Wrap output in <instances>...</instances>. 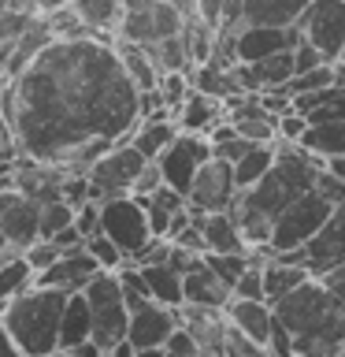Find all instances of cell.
<instances>
[{"instance_id": "1", "label": "cell", "mask_w": 345, "mask_h": 357, "mask_svg": "<svg viewBox=\"0 0 345 357\" xmlns=\"http://www.w3.org/2000/svg\"><path fill=\"white\" fill-rule=\"evenodd\" d=\"M22 156L89 172L141 123V89L108 33L52 38L4 89Z\"/></svg>"}, {"instance_id": "2", "label": "cell", "mask_w": 345, "mask_h": 357, "mask_svg": "<svg viewBox=\"0 0 345 357\" xmlns=\"http://www.w3.org/2000/svg\"><path fill=\"white\" fill-rule=\"evenodd\" d=\"M323 167V160L316 153H308L297 142H282L278 138V160L256 186L241 190L238 201L230 205V216L238 220V227L245 234V242L252 250L271 242L275 220L294 205L300 194L316 190V172Z\"/></svg>"}, {"instance_id": "3", "label": "cell", "mask_w": 345, "mask_h": 357, "mask_svg": "<svg viewBox=\"0 0 345 357\" xmlns=\"http://www.w3.org/2000/svg\"><path fill=\"white\" fill-rule=\"evenodd\" d=\"M275 317L294 335L297 357H330L345 342V301L323 283L308 279L275 305Z\"/></svg>"}, {"instance_id": "4", "label": "cell", "mask_w": 345, "mask_h": 357, "mask_svg": "<svg viewBox=\"0 0 345 357\" xmlns=\"http://www.w3.org/2000/svg\"><path fill=\"white\" fill-rule=\"evenodd\" d=\"M67 290L56 287H26L0 309V320L8 324L11 339L19 342V350L26 357H45L60 350V324H63V305Z\"/></svg>"}, {"instance_id": "5", "label": "cell", "mask_w": 345, "mask_h": 357, "mask_svg": "<svg viewBox=\"0 0 345 357\" xmlns=\"http://www.w3.org/2000/svg\"><path fill=\"white\" fill-rule=\"evenodd\" d=\"M82 294L89 301V312H93V339L104 346V350H111L115 342L127 339L130 305H127V294H122L119 272H97L86 283Z\"/></svg>"}, {"instance_id": "6", "label": "cell", "mask_w": 345, "mask_h": 357, "mask_svg": "<svg viewBox=\"0 0 345 357\" xmlns=\"http://www.w3.org/2000/svg\"><path fill=\"white\" fill-rule=\"evenodd\" d=\"M100 231H104L130 261L156 238L149 212H145V201L134 197V194H119V197L100 201Z\"/></svg>"}, {"instance_id": "7", "label": "cell", "mask_w": 345, "mask_h": 357, "mask_svg": "<svg viewBox=\"0 0 345 357\" xmlns=\"http://www.w3.org/2000/svg\"><path fill=\"white\" fill-rule=\"evenodd\" d=\"M334 205L327 197H319L316 190H308V194H300L294 205H289L282 216L275 220V231H271V242H267V250H271V257L278 253H289V250H300L312 234H316L323 223L330 220Z\"/></svg>"}, {"instance_id": "8", "label": "cell", "mask_w": 345, "mask_h": 357, "mask_svg": "<svg viewBox=\"0 0 345 357\" xmlns=\"http://www.w3.org/2000/svg\"><path fill=\"white\" fill-rule=\"evenodd\" d=\"M182 26H186V19L175 0H127V11H122V22H119V38L138 41V45H156L163 38L182 33Z\"/></svg>"}, {"instance_id": "9", "label": "cell", "mask_w": 345, "mask_h": 357, "mask_svg": "<svg viewBox=\"0 0 345 357\" xmlns=\"http://www.w3.org/2000/svg\"><path fill=\"white\" fill-rule=\"evenodd\" d=\"M145 153L127 142H115L111 149L100 156V160L89 167V186H93V201H108V197H119V194H134V183L138 175L145 172Z\"/></svg>"}, {"instance_id": "10", "label": "cell", "mask_w": 345, "mask_h": 357, "mask_svg": "<svg viewBox=\"0 0 345 357\" xmlns=\"http://www.w3.org/2000/svg\"><path fill=\"white\" fill-rule=\"evenodd\" d=\"M278 257L289 261V264H305L316 279L327 275L330 268L345 264V205L334 208L330 220L323 223L300 250H289V253H278Z\"/></svg>"}, {"instance_id": "11", "label": "cell", "mask_w": 345, "mask_h": 357, "mask_svg": "<svg viewBox=\"0 0 345 357\" xmlns=\"http://www.w3.org/2000/svg\"><path fill=\"white\" fill-rule=\"evenodd\" d=\"M211 160V138L208 134H189L182 130L178 138L167 145V149L160 153V172H163V183L178 190V194L189 197V186H193L197 172Z\"/></svg>"}, {"instance_id": "12", "label": "cell", "mask_w": 345, "mask_h": 357, "mask_svg": "<svg viewBox=\"0 0 345 357\" xmlns=\"http://www.w3.org/2000/svg\"><path fill=\"white\" fill-rule=\"evenodd\" d=\"M297 26H300V38L316 45L330 63L342 60V52H345V0H312Z\"/></svg>"}, {"instance_id": "13", "label": "cell", "mask_w": 345, "mask_h": 357, "mask_svg": "<svg viewBox=\"0 0 345 357\" xmlns=\"http://www.w3.org/2000/svg\"><path fill=\"white\" fill-rule=\"evenodd\" d=\"M312 0H227V30L245 26H297Z\"/></svg>"}, {"instance_id": "14", "label": "cell", "mask_w": 345, "mask_h": 357, "mask_svg": "<svg viewBox=\"0 0 345 357\" xmlns=\"http://www.w3.org/2000/svg\"><path fill=\"white\" fill-rule=\"evenodd\" d=\"M0 227L19 253H26L41 238V201L19 186L0 190Z\"/></svg>"}, {"instance_id": "15", "label": "cell", "mask_w": 345, "mask_h": 357, "mask_svg": "<svg viewBox=\"0 0 345 357\" xmlns=\"http://www.w3.org/2000/svg\"><path fill=\"white\" fill-rule=\"evenodd\" d=\"M238 194H241V186H238V178H234V164L211 156V160L197 172L193 186H189V208H197V212H230Z\"/></svg>"}, {"instance_id": "16", "label": "cell", "mask_w": 345, "mask_h": 357, "mask_svg": "<svg viewBox=\"0 0 345 357\" xmlns=\"http://www.w3.org/2000/svg\"><path fill=\"white\" fill-rule=\"evenodd\" d=\"M178 309L163 305V301H145L141 309L130 312V331L127 339L138 346V350H152V346H167V339H171V331L178 328Z\"/></svg>"}, {"instance_id": "17", "label": "cell", "mask_w": 345, "mask_h": 357, "mask_svg": "<svg viewBox=\"0 0 345 357\" xmlns=\"http://www.w3.org/2000/svg\"><path fill=\"white\" fill-rule=\"evenodd\" d=\"M297 45H300V26H245L234 38V52H238V63H256L275 52L297 49Z\"/></svg>"}, {"instance_id": "18", "label": "cell", "mask_w": 345, "mask_h": 357, "mask_svg": "<svg viewBox=\"0 0 345 357\" xmlns=\"http://www.w3.org/2000/svg\"><path fill=\"white\" fill-rule=\"evenodd\" d=\"M97 272H104V268H100L97 257L82 245V250H67L56 264H49L45 272H38V275H33V283H38V287H56V290L74 294V290H86V283H89Z\"/></svg>"}, {"instance_id": "19", "label": "cell", "mask_w": 345, "mask_h": 357, "mask_svg": "<svg viewBox=\"0 0 345 357\" xmlns=\"http://www.w3.org/2000/svg\"><path fill=\"white\" fill-rule=\"evenodd\" d=\"M189 216L204 234V245L208 253H252V245L245 242V234L238 227V220L230 212H197L189 208Z\"/></svg>"}, {"instance_id": "20", "label": "cell", "mask_w": 345, "mask_h": 357, "mask_svg": "<svg viewBox=\"0 0 345 357\" xmlns=\"http://www.w3.org/2000/svg\"><path fill=\"white\" fill-rule=\"evenodd\" d=\"M178 134H182V127H178L175 112H171V108H160L156 116L141 119L138 127H134L130 142L145 153V160H160V153H163L175 138H178Z\"/></svg>"}, {"instance_id": "21", "label": "cell", "mask_w": 345, "mask_h": 357, "mask_svg": "<svg viewBox=\"0 0 345 357\" xmlns=\"http://www.w3.org/2000/svg\"><path fill=\"white\" fill-rule=\"evenodd\" d=\"M227 320L238 331L249 335V339L267 342L271 339V324H275V305L271 301H260V298H230Z\"/></svg>"}, {"instance_id": "22", "label": "cell", "mask_w": 345, "mask_h": 357, "mask_svg": "<svg viewBox=\"0 0 345 357\" xmlns=\"http://www.w3.org/2000/svg\"><path fill=\"white\" fill-rule=\"evenodd\" d=\"M234 298V290L223 283V279L211 272V268L200 261V268L186 275V301L189 305H208V309H227Z\"/></svg>"}, {"instance_id": "23", "label": "cell", "mask_w": 345, "mask_h": 357, "mask_svg": "<svg viewBox=\"0 0 345 357\" xmlns=\"http://www.w3.org/2000/svg\"><path fill=\"white\" fill-rule=\"evenodd\" d=\"M178 127L189 130V134H208L211 127H216L219 119H227V100L219 97H208V93H189V100L182 108H178Z\"/></svg>"}, {"instance_id": "24", "label": "cell", "mask_w": 345, "mask_h": 357, "mask_svg": "<svg viewBox=\"0 0 345 357\" xmlns=\"http://www.w3.org/2000/svg\"><path fill=\"white\" fill-rule=\"evenodd\" d=\"M308 279H316L308 272L305 264H289L282 257H271V261H264V298L278 305L286 294H294L300 283H308Z\"/></svg>"}, {"instance_id": "25", "label": "cell", "mask_w": 345, "mask_h": 357, "mask_svg": "<svg viewBox=\"0 0 345 357\" xmlns=\"http://www.w3.org/2000/svg\"><path fill=\"white\" fill-rule=\"evenodd\" d=\"M93 339V312L82 290H74L63 305V324H60V350H74L78 342Z\"/></svg>"}, {"instance_id": "26", "label": "cell", "mask_w": 345, "mask_h": 357, "mask_svg": "<svg viewBox=\"0 0 345 357\" xmlns=\"http://www.w3.org/2000/svg\"><path fill=\"white\" fill-rule=\"evenodd\" d=\"M115 49H119V56H122L127 75L134 78V86H138V89H160V75H163V71H160V63L152 60V52L145 49V45L119 38Z\"/></svg>"}, {"instance_id": "27", "label": "cell", "mask_w": 345, "mask_h": 357, "mask_svg": "<svg viewBox=\"0 0 345 357\" xmlns=\"http://www.w3.org/2000/svg\"><path fill=\"white\" fill-rule=\"evenodd\" d=\"M145 279H149V290L156 301H163V305L178 309L186 301V275L178 272L171 261H160V264H141Z\"/></svg>"}, {"instance_id": "28", "label": "cell", "mask_w": 345, "mask_h": 357, "mask_svg": "<svg viewBox=\"0 0 345 357\" xmlns=\"http://www.w3.org/2000/svg\"><path fill=\"white\" fill-rule=\"evenodd\" d=\"M71 8L78 11V19H82L93 33H104V30H115L119 33L127 0H71Z\"/></svg>"}, {"instance_id": "29", "label": "cell", "mask_w": 345, "mask_h": 357, "mask_svg": "<svg viewBox=\"0 0 345 357\" xmlns=\"http://www.w3.org/2000/svg\"><path fill=\"white\" fill-rule=\"evenodd\" d=\"M33 264L26 261V253H11L0 257V309L8 305L15 294H22L26 287H33Z\"/></svg>"}, {"instance_id": "30", "label": "cell", "mask_w": 345, "mask_h": 357, "mask_svg": "<svg viewBox=\"0 0 345 357\" xmlns=\"http://www.w3.org/2000/svg\"><path fill=\"white\" fill-rule=\"evenodd\" d=\"M275 160H278L275 142H260V145H252V149L245 153L238 164H234V178H238V186H241V190L256 186V183H260V178L275 167Z\"/></svg>"}, {"instance_id": "31", "label": "cell", "mask_w": 345, "mask_h": 357, "mask_svg": "<svg viewBox=\"0 0 345 357\" xmlns=\"http://www.w3.org/2000/svg\"><path fill=\"white\" fill-rule=\"evenodd\" d=\"M308 153H316L319 160H327V156H342L345 153V119H334V123H312L305 130V138H300Z\"/></svg>"}, {"instance_id": "32", "label": "cell", "mask_w": 345, "mask_h": 357, "mask_svg": "<svg viewBox=\"0 0 345 357\" xmlns=\"http://www.w3.org/2000/svg\"><path fill=\"white\" fill-rule=\"evenodd\" d=\"M334 82H342L338 63H319V67H312V71L294 75L282 89L289 97H300V93H312V89H323V86H334Z\"/></svg>"}, {"instance_id": "33", "label": "cell", "mask_w": 345, "mask_h": 357, "mask_svg": "<svg viewBox=\"0 0 345 357\" xmlns=\"http://www.w3.org/2000/svg\"><path fill=\"white\" fill-rule=\"evenodd\" d=\"M204 264L234 290V283L245 275V268L252 264V253H204Z\"/></svg>"}, {"instance_id": "34", "label": "cell", "mask_w": 345, "mask_h": 357, "mask_svg": "<svg viewBox=\"0 0 345 357\" xmlns=\"http://www.w3.org/2000/svg\"><path fill=\"white\" fill-rule=\"evenodd\" d=\"M78 216V208L71 201L56 197V201H45L41 205V238H52V234H60L63 227H71Z\"/></svg>"}, {"instance_id": "35", "label": "cell", "mask_w": 345, "mask_h": 357, "mask_svg": "<svg viewBox=\"0 0 345 357\" xmlns=\"http://www.w3.org/2000/svg\"><path fill=\"white\" fill-rule=\"evenodd\" d=\"M189 93H193V78H189V71H163L160 75V97L163 105L178 116V108L189 100Z\"/></svg>"}, {"instance_id": "36", "label": "cell", "mask_w": 345, "mask_h": 357, "mask_svg": "<svg viewBox=\"0 0 345 357\" xmlns=\"http://www.w3.org/2000/svg\"><path fill=\"white\" fill-rule=\"evenodd\" d=\"M86 250H89V253H93V257H97V264H100V268H104V272H119V268H122V264H127V261H130V257H127V253H122V250H119V245H115V242H111V238H108V234H104V231H97V234H89V238H86Z\"/></svg>"}, {"instance_id": "37", "label": "cell", "mask_w": 345, "mask_h": 357, "mask_svg": "<svg viewBox=\"0 0 345 357\" xmlns=\"http://www.w3.org/2000/svg\"><path fill=\"white\" fill-rule=\"evenodd\" d=\"M219 357H275L271 354V346L267 342H256V339H249L245 331H238L230 324L227 328V339H223V354Z\"/></svg>"}, {"instance_id": "38", "label": "cell", "mask_w": 345, "mask_h": 357, "mask_svg": "<svg viewBox=\"0 0 345 357\" xmlns=\"http://www.w3.org/2000/svg\"><path fill=\"white\" fill-rule=\"evenodd\" d=\"M33 19H38V11H4L0 15V45H15L33 26Z\"/></svg>"}, {"instance_id": "39", "label": "cell", "mask_w": 345, "mask_h": 357, "mask_svg": "<svg viewBox=\"0 0 345 357\" xmlns=\"http://www.w3.org/2000/svg\"><path fill=\"white\" fill-rule=\"evenodd\" d=\"M234 298H260V301H267L264 298V264L260 261H252L249 268H245V275L234 283Z\"/></svg>"}, {"instance_id": "40", "label": "cell", "mask_w": 345, "mask_h": 357, "mask_svg": "<svg viewBox=\"0 0 345 357\" xmlns=\"http://www.w3.org/2000/svg\"><path fill=\"white\" fill-rule=\"evenodd\" d=\"M19 134L11 127V119L0 112V167H15L19 164Z\"/></svg>"}, {"instance_id": "41", "label": "cell", "mask_w": 345, "mask_h": 357, "mask_svg": "<svg viewBox=\"0 0 345 357\" xmlns=\"http://www.w3.org/2000/svg\"><path fill=\"white\" fill-rule=\"evenodd\" d=\"M316 194L327 197L334 208L345 205V178H338L334 172H327V167H319V172H316Z\"/></svg>"}, {"instance_id": "42", "label": "cell", "mask_w": 345, "mask_h": 357, "mask_svg": "<svg viewBox=\"0 0 345 357\" xmlns=\"http://www.w3.org/2000/svg\"><path fill=\"white\" fill-rule=\"evenodd\" d=\"M60 257H63V250H60V245H56L52 238H38V242H33L30 250H26V261L33 264V272H45V268L56 264Z\"/></svg>"}, {"instance_id": "43", "label": "cell", "mask_w": 345, "mask_h": 357, "mask_svg": "<svg viewBox=\"0 0 345 357\" xmlns=\"http://www.w3.org/2000/svg\"><path fill=\"white\" fill-rule=\"evenodd\" d=\"M167 350H171L175 357H197V354H204L200 350V342H197V335L186 328V324H178V328L171 331V339H167Z\"/></svg>"}, {"instance_id": "44", "label": "cell", "mask_w": 345, "mask_h": 357, "mask_svg": "<svg viewBox=\"0 0 345 357\" xmlns=\"http://www.w3.org/2000/svg\"><path fill=\"white\" fill-rule=\"evenodd\" d=\"M252 145H260V142H249V138H241V134H234V138L211 145V156H219V160H227V164H238Z\"/></svg>"}, {"instance_id": "45", "label": "cell", "mask_w": 345, "mask_h": 357, "mask_svg": "<svg viewBox=\"0 0 345 357\" xmlns=\"http://www.w3.org/2000/svg\"><path fill=\"white\" fill-rule=\"evenodd\" d=\"M308 127H312V123L300 116L297 108H289L286 116H278V138H282V142H297L300 145V138H305Z\"/></svg>"}, {"instance_id": "46", "label": "cell", "mask_w": 345, "mask_h": 357, "mask_svg": "<svg viewBox=\"0 0 345 357\" xmlns=\"http://www.w3.org/2000/svg\"><path fill=\"white\" fill-rule=\"evenodd\" d=\"M160 186H163V172H160V164H156V160H149V164H145V172L138 175V183H134V197H149Z\"/></svg>"}, {"instance_id": "47", "label": "cell", "mask_w": 345, "mask_h": 357, "mask_svg": "<svg viewBox=\"0 0 345 357\" xmlns=\"http://www.w3.org/2000/svg\"><path fill=\"white\" fill-rule=\"evenodd\" d=\"M294 63H297V75H300V71H312V67H319V63H330V60H327V56H323V52H319L312 41H305V38H300V45L294 49Z\"/></svg>"}, {"instance_id": "48", "label": "cell", "mask_w": 345, "mask_h": 357, "mask_svg": "<svg viewBox=\"0 0 345 357\" xmlns=\"http://www.w3.org/2000/svg\"><path fill=\"white\" fill-rule=\"evenodd\" d=\"M74 227L86 234H97L100 231V201H86V205H78V216H74Z\"/></svg>"}, {"instance_id": "49", "label": "cell", "mask_w": 345, "mask_h": 357, "mask_svg": "<svg viewBox=\"0 0 345 357\" xmlns=\"http://www.w3.org/2000/svg\"><path fill=\"white\" fill-rule=\"evenodd\" d=\"M52 242L60 245L63 253H67V250H82V245H86V234H82V231H78L74 223H71V227H63L60 234H52Z\"/></svg>"}, {"instance_id": "50", "label": "cell", "mask_w": 345, "mask_h": 357, "mask_svg": "<svg viewBox=\"0 0 345 357\" xmlns=\"http://www.w3.org/2000/svg\"><path fill=\"white\" fill-rule=\"evenodd\" d=\"M319 279H323V283H327V287L334 290V294H338V298L345 301V264L330 268V272H327V275H319Z\"/></svg>"}, {"instance_id": "51", "label": "cell", "mask_w": 345, "mask_h": 357, "mask_svg": "<svg viewBox=\"0 0 345 357\" xmlns=\"http://www.w3.org/2000/svg\"><path fill=\"white\" fill-rule=\"evenodd\" d=\"M0 357H26V354L19 350V342L11 339V331H8L4 320H0Z\"/></svg>"}, {"instance_id": "52", "label": "cell", "mask_w": 345, "mask_h": 357, "mask_svg": "<svg viewBox=\"0 0 345 357\" xmlns=\"http://www.w3.org/2000/svg\"><path fill=\"white\" fill-rule=\"evenodd\" d=\"M67 4H71V0H30V8L38 11V15H52V11H60Z\"/></svg>"}, {"instance_id": "53", "label": "cell", "mask_w": 345, "mask_h": 357, "mask_svg": "<svg viewBox=\"0 0 345 357\" xmlns=\"http://www.w3.org/2000/svg\"><path fill=\"white\" fill-rule=\"evenodd\" d=\"M71 354H74V357H100V354H104V346H100L97 339H86V342H78Z\"/></svg>"}, {"instance_id": "54", "label": "cell", "mask_w": 345, "mask_h": 357, "mask_svg": "<svg viewBox=\"0 0 345 357\" xmlns=\"http://www.w3.org/2000/svg\"><path fill=\"white\" fill-rule=\"evenodd\" d=\"M111 357H138V346H134L130 339H122V342L111 346Z\"/></svg>"}, {"instance_id": "55", "label": "cell", "mask_w": 345, "mask_h": 357, "mask_svg": "<svg viewBox=\"0 0 345 357\" xmlns=\"http://www.w3.org/2000/svg\"><path fill=\"white\" fill-rule=\"evenodd\" d=\"M323 167H327V172H334L338 178H345V153H342V156H327V160H323Z\"/></svg>"}, {"instance_id": "56", "label": "cell", "mask_w": 345, "mask_h": 357, "mask_svg": "<svg viewBox=\"0 0 345 357\" xmlns=\"http://www.w3.org/2000/svg\"><path fill=\"white\" fill-rule=\"evenodd\" d=\"M4 11H33V8H30V0H0V15Z\"/></svg>"}, {"instance_id": "57", "label": "cell", "mask_w": 345, "mask_h": 357, "mask_svg": "<svg viewBox=\"0 0 345 357\" xmlns=\"http://www.w3.org/2000/svg\"><path fill=\"white\" fill-rule=\"evenodd\" d=\"M138 357H175L167 346H152V350H138Z\"/></svg>"}, {"instance_id": "58", "label": "cell", "mask_w": 345, "mask_h": 357, "mask_svg": "<svg viewBox=\"0 0 345 357\" xmlns=\"http://www.w3.org/2000/svg\"><path fill=\"white\" fill-rule=\"evenodd\" d=\"M8 250H15V245L8 242V234H4V227H0V253H8Z\"/></svg>"}, {"instance_id": "59", "label": "cell", "mask_w": 345, "mask_h": 357, "mask_svg": "<svg viewBox=\"0 0 345 357\" xmlns=\"http://www.w3.org/2000/svg\"><path fill=\"white\" fill-rule=\"evenodd\" d=\"M45 357H74L71 350H52V354H45Z\"/></svg>"}, {"instance_id": "60", "label": "cell", "mask_w": 345, "mask_h": 357, "mask_svg": "<svg viewBox=\"0 0 345 357\" xmlns=\"http://www.w3.org/2000/svg\"><path fill=\"white\" fill-rule=\"evenodd\" d=\"M338 75H342V82H345V63L338 60Z\"/></svg>"}, {"instance_id": "61", "label": "cell", "mask_w": 345, "mask_h": 357, "mask_svg": "<svg viewBox=\"0 0 345 357\" xmlns=\"http://www.w3.org/2000/svg\"><path fill=\"white\" fill-rule=\"evenodd\" d=\"M197 357H219V354H197Z\"/></svg>"}, {"instance_id": "62", "label": "cell", "mask_w": 345, "mask_h": 357, "mask_svg": "<svg viewBox=\"0 0 345 357\" xmlns=\"http://www.w3.org/2000/svg\"><path fill=\"white\" fill-rule=\"evenodd\" d=\"M330 357H345V350H338V354H330Z\"/></svg>"}, {"instance_id": "63", "label": "cell", "mask_w": 345, "mask_h": 357, "mask_svg": "<svg viewBox=\"0 0 345 357\" xmlns=\"http://www.w3.org/2000/svg\"><path fill=\"white\" fill-rule=\"evenodd\" d=\"M342 63H345V52H342Z\"/></svg>"}, {"instance_id": "64", "label": "cell", "mask_w": 345, "mask_h": 357, "mask_svg": "<svg viewBox=\"0 0 345 357\" xmlns=\"http://www.w3.org/2000/svg\"><path fill=\"white\" fill-rule=\"evenodd\" d=\"M342 350H345V342H342Z\"/></svg>"}]
</instances>
